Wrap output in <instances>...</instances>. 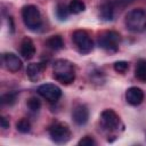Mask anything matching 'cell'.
Listing matches in <instances>:
<instances>
[{
	"label": "cell",
	"mask_w": 146,
	"mask_h": 146,
	"mask_svg": "<svg viewBox=\"0 0 146 146\" xmlns=\"http://www.w3.org/2000/svg\"><path fill=\"white\" fill-rule=\"evenodd\" d=\"M0 124H1V128H3V129L9 128V121L5 116H1L0 117Z\"/></svg>",
	"instance_id": "cell-25"
},
{
	"label": "cell",
	"mask_w": 146,
	"mask_h": 146,
	"mask_svg": "<svg viewBox=\"0 0 146 146\" xmlns=\"http://www.w3.org/2000/svg\"><path fill=\"white\" fill-rule=\"evenodd\" d=\"M54 78L63 84H70L75 79L74 65L66 59H57L52 67Z\"/></svg>",
	"instance_id": "cell-1"
},
{
	"label": "cell",
	"mask_w": 146,
	"mask_h": 146,
	"mask_svg": "<svg viewBox=\"0 0 146 146\" xmlns=\"http://www.w3.org/2000/svg\"><path fill=\"white\" fill-rule=\"evenodd\" d=\"M46 46L48 48H50L51 50H60L64 47V41L63 38L58 34L56 35H51L49 39H47L46 41Z\"/></svg>",
	"instance_id": "cell-15"
},
{
	"label": "cell",
	"mask_w": 146,
	"mask_h": 146,
	"mask_svg": "<svg viewBox=\"0 0 146 146\" xmlns=\"http://www.w3.org/2000/svg\"><path fill=\"white\" fill-rule=\"evenodd\" d=\"M115 10H116V7H115L113 1L104 2L99 7V16L104 21H113L114 19Z\"/></svg>",
	"instance_id": "cell-12"
},
{
	"label": "cell",
	"mask_w": 146,
	"mask_h": 146,
	"mask_svg": "<svg viewBox=\"0 0 146 146\" xmlns=\"http://www.w3.org/2000/svg\"><path fill=\"white\" fill-rule=\"evenodd\" d=\"M68 9L72 14H80L86 9V5L82 0H71L68 3Z\"/></svg>",
	"instance_id": "cell-17"
},
{
	"label": "cell",
	"mask_w": 146,
	"mask_h": 146,
	"mask_svg": "<svg viewBox=\"0 0 146 146\" xmlns=\"http://www.w3.org/2000/svg\"><path fill=\"white\" fill-rule=\"evenodd\" d=\"M16 129H17V131H19L21 133H27V132H30V130H31V123H30V121H29L27 119L23 117V119H21V120L16 123Z\"/></svg>",
	"instance_id": "cell-20"
},
{
	"label": "cell",
	"mask_w": 146,
	"mask_h": 146,
	"mask_svg": "<svg viewBox=\"0 0 146 146\" xmlns=\"http://www.w3.org/2000/svg\"><path fill=\"white\" fill-rule=\"evenodd\" d=\"M135 75L138 80L146 82V59L138 60L135 68Z\"/></svg>",
	"instance_id": "cell-16"
},
{
	"label": "cell",
	"mask_w": 146,
	"mask_h": 146,
	"mask_svg": "<svg viewBox=\"0 0 146 146\" xmlns=\"http://www.w3.org/2000/svg\"><path fill=\"white\" fill-rule=\"evenodd\" d=\"M2 63H3V66L6 67V70H8L9 72H13V73L18 72L23 66L21 58L13 52L3 54L2 55Z\"/></svg>",
	"instance_id": "cell-9"
},
{
	"label": "cell",
	"mask_w": 146,
	"mask_h": 146,
	"mask_svg": "<svg viewBox=\"0 0 146 146\" xmlns=\"http://www.w3.org/2000/svg\"><path fill=\"white\" fill-rule=\"evenodd\" d=\"M19 52L25 59H31L35 55V47H34L33 41L29 38L23 39V41L21 42Z\"/></svg>",
	"instance_id": "cell-13"
},
{
	"label": "cell",
	"mask_w": 146,
	"mask_h": 146,
	"mask_svg": "<svg viewBox=\"0 0 146 146\" xmlns=\"http://www.w3.org/2000/svg\"><path fill=\"white\" fill-rule=\"evenodd\" d=\"M22 18H23L25 26L29 30L36 31L42 25L41 14L36 6H33V5L24 6L22 8Z\"/></svg>",
	"instance_id": "cell-3"
},
{
	"label": "cell",
	"mask_w": 146,
	"mask_h": 146,
	"mask_svg": "<svg viewBox=\"0 0 146 146\" xmlns=\"http://www.w3.org/2000/svg\"><path fill=\"white\" fill-rule=\"evenodd\" d=\"M72 119L75 122V124H78V125L86 124L88 122V119H89V111H88L87 106L86 105H82V104L76 105L73 108Z\"/></svg>",
	"instance_id": "cell-10"
},
{
	"label": "cell",
	"mask_w": 146,
	"mask_h": 146,
	"mask_svg": "<svg viewBox=\"0 0 146 146\" xmlns=\"http://www.w3.org/2000/svg\"><path fill=\"white\" fill-rule=\"evenodd\" d=\"M70 9H68V6H65L64 3H59L56 8V16L60 19V21H64L70 15Z\"/></svg>",
	"instance_id": "cell-19"
},
{
	"label": "cell",
	"mask_w": 146,
	"mask_h": 146,
	"mask_svg": "<svg viewBox=\"0 0 146 146\" xmlns=\"http://www.w3.org/2000/svg\"><path fill=\"white\" fill-rule=\"evenodd\" d=\"M135 0H114L113 2H114V5H115V7H116V9L119 8V9H123V8H125L127 6H129L130 3H132Z\"/></svg>",
	"instance_id": "cell-24"
},
{
	"label": "cell",
	"mask_w": 146,
	"mask_h": 146,
	"mask_svg": "<svg viewBox=\"0 0 146 146\" xmlns=\"http://www.w3.org/2000/svg\"><path fill=\"white\" fill-rule=\"evenodd\" d=\"M121 35L116 31H105L98 36V46L106 51L115 52L119 49Z\"/></svg>",
	"instance_id": "cell-4"
},
{
	"label": "cell",
	"mask_w": 146,
	"mask_h": 146,
	"mask_svg": "<svg viewBox=\"0 0 146 146\" xmlns=\"http://www.w3.org/2000/svg\"><path fill=\"white\" fill-rule=\"evenodd\" d=\"M49 136L56 144H65L71 138V130L66 123L56 122L49 128Z\"/></svg>",
	"instance_id": "cell-5"
},
{
	"label": "cell",
	"mask_w": 146,
	"mask_h": 146,
	"mask_svg": "<svg viewBox=\"0 0 146 146\" xmlns=\"http://www.w3.org/2000/svg\"><path fill=\"white\" fill-rule=\"evenodd\" d=\"M129 68V63L125 62V60H119V62H115L114 63V70L119 73H125Z\"/></svg>",
	"instance_id": "cell-22"
},
{
	"label": "cell",
	"mask_w": 146,
	"mask_h": 146,
	"mask_svg": "<svg viewBox=\"0 0 146 146\" xmlns=\"http://www.w3.org/2000/svg\"><path fill=\"white\" fill-rule=\"evenodd\" d=\"M26 105H27V107H29L30 111H32V112H38V111L40 110V107H41V102H40L36 97H31V98L27 99Z\"/></svg>",
	"instance_id": "cell-21"
},
{
	"label": "cell",
	"mask_w": 146,
	"mask_h": 146,
	"mask_svg": "<svg viewBox=\"0 0 146 146\" xmlns=\"http://www.w3.org/2000/svg\"><path fill=\"white\" fill-rule=\"evenodd\" d=\"M16 99H17V92H15V91L3 94L0 97V102L2 105H13V104H15Z\"/></svg>",
	"instance_id": "cell-18"
},
{
	"label": "cell",
	"mask_w": 146,
	"mask_h": 146,
	"mask_svg": "<svg viewBox=\"0 0 146 146\" xmlns=\"http://www.w3.org/2000/svg\"><path fill=\"white\" fill-rule=\"evenodd\" d=\"M72 40L81 54H89L94 49V42L84 30H76L72 34Z\"/></svg>",
	"instance_id": "cell-6"
},
{
	"label": "cell",
	"mask_w": 146,
	"mask_h": 146,
	"mask_svg": "<svg viewBox=\"0 0 146 146\" xmlns=\"http://www.w3.org/2000/svg\"><path fill=\"white\" fill-rule=\"evenodd\" d=\"M44 68H46V65L42 63H31L26 67V74L32 81H35L40 79Z\"/></svg>",
	"instance_id": "cell-14"
},
{
	"label": "cell",
	"mask_w": 146,
	"mask_h": 146,
	"mask_svg": "<svg viewBox=\"0 0 146 146\" xmlns=\"http://www.w3.org/2000/svg\"><path fill=\"white\" fill-rule=\"evenodd\" d=\"M125 99L130 105L137 106L144 100V91L138 87H130L125 91Z\"/></svg>",
	"instance_id": "cell-11"
},
{
	"label": "cell",
	"mask_w": 146,
	"mask_h": 146,
	"mask_svg": "<svg viewBox=\"0 0 146 146\" xmlns=\"http://www.w3.org/2000/svg\"><path fill=\"white\" fill-rule=\"evenodd\" d=\"M100 121H102V124L103 127L106 129V130H110V131H113V130H116L119 124H120V117L119 115L111 108H107V110H104L100 114Z\"/></svg>",
	"instance_id": "cell-8"
},
{
	"label": "cell",
	"mask_w": 146,
	"mask_h": 146,
	"mask_svg": "<svg viewBox=\"0 0 146 146\" xmlns=\"http://www.w3.org/2000/svg\"><path fill=\"white\" fill-rule=\"evenodd\" d=\"M38 92L41 97L50 103H56L62 97V90L54 83H43L38 88Z\"/></svg>",
	"instance_id": "cell-7"
},
{
	"label": "cell",
	"mask_w": 146,
	"mask_h": 146,
	"mask_svg": "<svg viewBox=\"0 0 146 146\" xmlns=\"http://www.w3.org/2000/svg\"><path fill=\"white\" fill-rule=\"evenodd\" d=\"M78 144L80 146H94V145H96V140L90 136H86L82 139H80Z\"/></svg>",
	"instance_id": "cell-23"
},
{
	"label": "cell",
	"mask_w": 146,
	"mask_h": 146,
	"mask_svg": "<svg viewBox=\"0 0 146 146\" xmlns=\"http://www.w3.org/2000/svg\"><path fill=\"white\" fill-rule=\"evenodd\" d=\"M125 26L131 32H143L146 30V11L141 8L132 9L128 11L124 19Z\"/></svg>",
	"instance_id": "cell-2"
}]
</instances>
